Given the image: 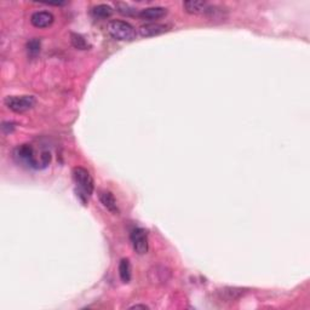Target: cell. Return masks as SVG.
<instances>
[{
	"label": "cell",
	"instance_id": "cell-1",
	"mask_svg": "<svg viewBox=\"0 0 310 310\" xmlns=\"http://www.w3.org/2000/svg\"><path fill=\"white\" fill-rule=\"evenodd\" d=\"M13 159L18 162L34 170H43L48 168L51 162V153L49 151L40 152L39 155L35 154L34 148L31 144H21L13 149Z\"/></svg>",
	"mask_w": 310,
	"mask_h": 310
},
{
	"label": "cell",
	"instance_id": "cell-2",
	"mask_svg": "<svg viewBox=\"0 0 310 310\" xmlns=\"http://www.w3.org/2000/svg\"><path fill=\"white\" fill-rule=\"evenodd\" d=\"M107 29H108L109 34L119 42H132L137 36L135 27L121 19H113L108 23Z\"/></svg>",
	"mask_w": 310,
	"mask_h": 310
},
{
	"label": "cell",
	"instance_id": "cell-3",
	"mask_svg": "<svg viewBox=\"0 0 310 310\" xmlns=\"http://www.w3.org/2000/svg\"><path fill=\"white\" fill-rule=\"evenodd\" d=\"M73 179H74L76 187L79 188V196L82 199L84 196L85 200L90 198L92 195L93 189H95V184H93L92 176L90 175V172L84 168H76L73 169Z\"/></svg>",
	"mask_w": 310,
	"mask_h": 310
},
{
	"label": "cell",
	"instance_id": "cell-4",
	"mask_svg": "<svg viewBox=\"0 0 310 310\" xmlns=\"http://www.w3.org/2000/svg\"><path fill=\"white\" fill-rule=\"evenodd\" d=\"M5 106L10 111L15 113H25L31 111L35 106L36 99L34 96H8L4 99Z\"/></svg>",
	"mask_w": 310,
	"mask_h": 310
},
{
	"label": "cell",
	"instance_id": "cell-5",
	"mask_svg": "<svg viewBox=\"0 0 310 310\" xmlns=\"http://www.w3.org/2000/svg\"><path fill=\"white\" fill-rule=\"evenodd\" d=\"M131 239L132 247L136 253L138 255H146L148 252L149 242H148V234L143 228H133L130 234Z\"/></svg>",
	"mask_w": 310,
	"mask_h": 310
},
{
	"label": "cell",
	"instance_id": "cell-6",
	"mask_svg": "<svg viewBox=\"0 0 310 310\" xmlns=\"http://www.w3.org/2000/svg\"><path fill=\"white\" fill-rule=\"evenodd\" d=\"M170 26L164 25V23H156V22H152V23H147V25H143L139 27L138 33L139 35L143 36V38H149V36H155V35H160L162 33L169 32Z\"/></svg>",
	"mask_w": 310,
	"mask_h": 310
},
{
	"label": "cell",
	"instance_id": "cell-7",
	"mask_svg": "<svg viewBox=\"0 0 310 310\" xmlns=\"http://www.w3.org/2000/svg\"><path fill=\"white\" fill-rule=\"evenodd\" d=\"M149 280L155 285L166 284L171 278V272L164 265H155L148 273Z\"/></svg>",
	"mask_w": 310,
	"mask_h": 310
},
{
	"label": "cell",
	"instance_id": "cell-8",
	"mask_svg": "<svg viewBox=\"0 0 310 310\" xmlns=\"http://www.w3.org/2000/svg\"><path fill=\"white\" fill-rule=\"evenodd\" d=\"M168 15V9L162 6H153V8L143 9L138 12V17L144 19V21H156Z\"/></svg>",
	"mask_w": 310,
	"mask_h": 310
},
{
	"label": "cell",
	"instance_id": "cell-9",
	"mask_svg": "<svg viewBox=\"0 0 310 310\" xmlns=\"http://www.w3.org/2000/svg\"><path fill=\"white\" fill-rule=\"evenodd\" d=\"M55 21V17L49 11H36L31 16V23L35 28H48Z\"/></svg>",
	"mask_w": 310,
	"mask_h": 310
},
{
	"label": "cell",
	"instance_id": "cell-10",
	"mask_svg": "<svg viewBox=\"0 0 310 310\" xmlns=\"http://www.w3.org/2000/svg\"><path fill=\"white\" fill-rule=\"evenodd\" d=\"M209 3L198 2V0H188L183 3V9L191 15H208L210 9Z\"/></svg>",
	"mask_w": 310,
	"mask_h": 310
},
{
	"label": "cell",
	"instance_id": "cell-11",
	"mask_svg": "<svg viewBox=\"0 0 310 310\" xmlns=\"http://www.w3.org/2000/svg\"><path fill=\"white\" fill-rule=\"evenodd\" d=\"M99 200H101L102 205L105 206L108 211H111L112 213H118L119 209H118V205H116V200L111 192L108 191L99 192Z\"/></svg>",
	"mask_w": 310,
	"mask_h": 310
},
{
	"label": "cell",
	"instance_id": "cell-12",
	"mask_svg": "<svg viewBox=\"0 0 310 310\" xmlns=\"http://www.w3.org/2000/svg\"><path fill=\"white\" fill-rule=\"evenodd\" d=\"M244 288H238V287H225L219 291V296L222 299H224L226 302H233L236 299L241 298L245 295Z\"/></svg>",
	"mask_w": 310,
	"mask_h": 310
},
{
	"label": "cell",
	"instance_id": "cell-13",
	"mask_svg": "<svg viewBox=\"0 0 310 310\" xmlns=\"http://www.w3.org/2000/svg\"><path fill=\"white\" fill-rule=\"evenodd\" d=\"M119 276L121 279V281L124 284H129L131 281V276H132V268H131V263H130L129 259H121L119 263Z\"/></svg>",
	"mask_w": 310,
	"mask_h": 310
},
{
	"label": "cell",
	"instance_id": "cell-14",
	"mask_svg": "<svg viewBox=\"0 0 310 310\" xmlns=\"http://www.w3.org/2000/svg\"><path fill=\"white\" fill-rule=\"evenodd\" d=\"M113 10L112 6L107 5V4H99V5H96L95 8L92 9V13L95 17L97 18H101V19H106V18H109L111 16L113 15Z\"/></svg>",
	"mask_w": 310,
	"mask_h": 310
},
{
	"label": "cell",
	"instance_id": "cell-15",
	"mask_svg": "<svg viewBox=\"0 0 310 310\" xmlns=\"http://www.w3.org/2000/svg\"><path fill=\"white\" fill-rule=\"evenodd\" d=\"M71 42H72V45L74 46L75 49L88 50L90 48V44L88 43V40H86L82 35L76 34V33H72Z\"/></svg>",
	"mask_w": 310,
	"mask_h": 310
},
{
	"label": "cell",
	"instance_id": "cell-16",
	"mask_svg": "<svg viewBox=\"0 0 310 310\" xmlns=\"http://www.w3.org/2000/svg\"><path fill=\"white\" fill-rule=\"evenodd\" d=\"M40 49H42V42H40V39L38 38L29 40V42L27 43V52H28V55L32 56V57H35L36 55H39Z\"/></svg>",
	"mask_w": 310,
	"mask_h": 310
},
{
	"label": "cell",
	"instance_id": "cell-17",
	"mask_svg": "<svg viewBox=\"0 0 310 310\" xmlns=\"http://www.w3.org/2000/svg\"><path fill=\"white\" fill-rule=\"evenodd\" d=\"M116 8H118V11L121 13V15L128 16V17L138 15V12L136 11L135 9L131 8V6L128 4H125V3H116Z\"/></svg>",
	"mask_w": 310,
	"mask_h": 310
},
{
	"label": "cell",
	"instance_id": "cell-18",
	"mask_svg": "<svg viewBox=\"0 0 310 310\" xmlns=\"http://www.w3.org/2000/svg\"><path fill=\"white\" fill-rule=\"evenodd\" d=\"M2 130L4 133H11L13 130H15V124H13V122H10V121L3 122Z\"/></svg>",
	"mask_w": 310,
	"mask_h": 310
},
{
	"label": "cell",
	"instance_id": "cell-19",
	"mask_svg": "<svg viewBox=\"0 0 310 310\" xmlns=\"http://www.w3.org/2000/svg\"><path fill=\"white\" fill-rule=\"evenodd\" d=\"M130 309H148V306L146 304H135L132 306H130Z\"/></svg>",
	"mask_w": 310,
	"mask_h": 310
}]
</instances>
